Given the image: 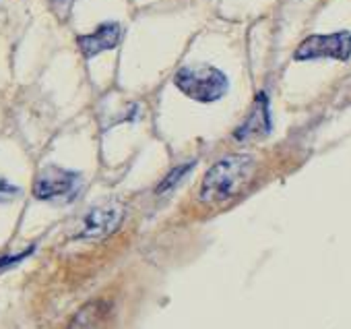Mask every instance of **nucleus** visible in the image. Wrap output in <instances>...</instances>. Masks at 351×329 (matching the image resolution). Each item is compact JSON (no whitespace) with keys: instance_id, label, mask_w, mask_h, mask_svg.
Returning <instances> with one entry per match:
<instances>
[{"instance_id":"nucleus-10","label":"nucleus","mask_w":351,"mask_h":329,"mask_svg":"<svg viewBox=\"0 0 351 329\" xmlns=\"http://www.w3.org/2000/svg\"><path fill=\"white\" fill-rule=\"evenodd\" d=\"M50 3V9L54 11V15L60 19V21H64L69 15H71V9H73V3L75 0H48Z\"/></svg>"},{"instance_id":"nucleus-8","label":"nucleus","mask_w":351,"mask_h":329,"mask_svg":"<svg viewBox=\"0 0 351 329\" xmlns=\"http://www.w3.org/2000/svg\"><path fill=\"white\" fill-rule=\"evenodd\" d=\"M110 315L112 304L108 300H91L73 317L66 329H104Z\"/></svg>"},{"instance_id":"nucleus-4","label":"nucleus","mask_w":351,"mask_h":329,"mask_svg":"<svg viewBox=\"0 0 351 329\" xmlns=\"http://www.w3.org/2000/svg\"><path fill=\"white\" fill-rule=\"evenodd\" d=\"M77 187H79L77 172H71L58 166H48L38 174L34 183V195L42 201L66 199L77 191Z\"/></svg>"},{"instance_id":"nucleus-6","label":"nucleus","mask_w":351,"mask_h":329,"mask_svg":"<svg viewBox=\"0 0 351 329\" xmlns=\"http://www.w3.org/2000/svg\"><path fill=\"white\" fill-rule=\"evenodd\" d=\"M271 133V112H269V100L265 93H258L254 100V106L246 120L234 131L236 141H250V139H265Z\"/></svg>"},{"instance_id":"nucleus-7","label":"nucleus","mask_w":351,"mask_h":329,"mask_svg":"<svg viewBox=\"0 0 351 329\" xmlns=\"http://www.w3.org/2000/svg\"><path fill=\"white\" fill-rule=\"evenodd\" d=\"M120 40H122L120 23H104L93 34L79 36L77 44H79V50L85 58H93L106 50H114L120 44Z\"/></svg>"},{"instance_id":"nucleus-11","label":"nucleus","mask_w":351,"mask_h":329,"mask_svg":"<svg viewBox=\"0 0 351 329\" xmlns=\"http://www.w3.org/2000/svg\"><path fill=\"white\" fill-rule=\"evenodd\" d=\"M19 189L15 185H11L9 181L0 179V203H7V201H13L15 197H19Z\"/></svg>"},{"instance_id":"nucleus-5","label":"nucleus","mask_w":351,"mask_h":329,"mask_svg":"<svg viewBox=\"0 0 351 329\" xmlns=\"http://www.w3.org/2000/svg\"><path fill=\"white\" fill-rule=\"evenodd\" d=\"M124 222V207L120 203H106L91 209L83 218L79 238H106L114 234Z\"/></svg>"},{"instance_id":"nucleus-1","label":"nucleus","mask_w":351,"mask_h":329,"mask_svg":"<svg viewBox=\"0 0 351 329\" xmlns=\"http://www.w3.org/2000/svg\"><path fill=\"white\" fill-rule=\"evenodd\" d=\"M254 174V157L246 153H232L215 161L201 183V201L207 205H221L234 199Z\"/></svg>"},{"instance_id":"nucleus-3","label":"nucleus","mask_w":351,"mask_h":329,"mask_svg":"<svg viewBox=\"0 0 351 329\" xmlns=\"http://www.w3.org/2000/svg\"><path fill=\"white\" fill-rule=\"evenodd\" d=\"M349 56H351V34L349 32L310 36L298 46V50L293 54L295 60H316V58L347 60Z\"/></svg>"},{"instance_id":"nucleus-9","label":"nucleus","mask_w":351,"mask_h":329,"mask_svg":"<svg viewBox=\"0 0 351 329\" xmlns=\"http://www.w3.org/2000/svg\"><path fill=\"white\" fill-rule=\"evenodd\" d=\"M193 168V163H186V166H178V168H173L163 181H161V185L157 187V193H165V191H169V189H173L176 185H178L186 174H189V170Z\"/></svg>"},{"instance_id":"nucleus-12","label":"nucleus","mask_w":351,"mask_h":329,"mask_svg":"<svg viewBox=\"0 0 351 329\" xmlns=\"http://www.w3.org/2000/svg\"><path fill=\"white\" fill-rule=\"evenodd\" d=\"M29 253H32V249H29V251H25V253H21V255H15V257L0 259V269H5V267H9V265H13V263H19V261H21V259H25Z\"/></svg>"},{"instance_id":"nucleus-2","label":"nucleus","mask_w":351,"mask_h":329,"mask_svg":"<svg viewBox=\"0 0 351 329\" xmlns=\"http://www.w3.org/2000/svg\"><path fill=\"white\" fill-rule=\"evenodd\" d=\"M173 85L199 104H213L228 93L230 81L223 71L209 65L182 67L173 77Z\"/></svg>"}]
</instances>
